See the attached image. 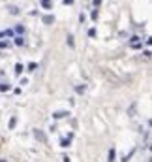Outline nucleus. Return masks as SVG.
I'll list each match as a JSON object with an SVG mask.
<instances>
[{"instance_id":"obj_13","label":"nucleus","mask_w":152,"mask_h":162,"mask_svg":"<svg viewBox=\"0 0 152 162\" xmlns=\"http://www.w3.org/2000/svg\"><path fill=\"white\" fill-rule=\"evenodd\" d=\"M15 125H17V119H15V117H11V121H9V128H13Z\"/></svg>"},{"instance_id":"obj_3","label":"nucleus","mask_w":152,"mask_h":162,"mask_svg":"<svg viewBox=\"0 0 152 162\" xmlns=\"http://www.w3.org/2000/svg\"><path fill=\"white\" fill-rule=\"evenodd\" d=\"M70 141H72V136H70V138H64V140H60V147H64V149H66V147H70Z\"/></svg>"},{"instance_id":"obj_2","label":"nucleus","mask_w":152,"mask_h":162,"mask_svg":"<svg viewBox=\"0 0 152 162\" xmlns=\"http://www.w3.org/2000/svg\"><path fill=\"white\" fill-rule=\"evenodd\" d=\"M70 113L68 111H55L53 113V119H64V117H68Z\"/></svg>"},{"instance_id":"obj_11","label":"nucleus","mask_w":152,"mask_h":162,"mask_svg":"<svg viewBox=\"0 0 152 162\" xmlns=\"http://www.w3.org/2000/svg\"><path fill=\"white\" fill-rule=\"evenodd\" d=\"M36 138H40V140H41V141H45V136H43V134H41V132H40V130H36Z\"/></svg>"},{"instance_id":"obj_21","label":"nucleus","mask_w":152,"mask_h":162,"mask_svg":"<svg viewBox=\"0 0 152 162\" xmlns=\"http://www.w3.org/2000/svg\"><path fill=\"white\" fill-rule=\"evenodd\" d=\"M62 162H70V156H62Z\"/></svg>"},{"instance_id":"obj_7","label":"nucleus","mask_w":152,"mask_h":162,"mask_svg":"<svg viewBox=\"0 0 152 162\" xmlns=\"http://www.w3.org/2000/svg\"><path fill=\"white\" fill-rule=\"evenodd\" d=\"M53 21H55L53 15H45V17H43V23H47V25H49V23H53Z\"/></svg>"},{"instance_id":"obj_16","label":"nucleus","mask_w":152,"mask_h":162,"mask_svg":"<svg viewBox=\"0 0 152 162\" xmlns=\"http://www.w3.org/2000/svg\"><path fill=\"white\" fill-rule=\"evenodd\" d=\"M130 158H131V153H130V155H124V156H122V160H120V162H128Z\"/></svg>"},{"instance_id":"obj_4","label":"nucleus","mask_w":152,"mask_h":162,"mask_svg":"<svg viewBox=\"0 0 152 162\" xmlns=\"http://www.w3.org/2000/svg\"><path fill=\"white\" fill-rule=\"evenodd\" d=\"M23 70H25V66H23L21 62H17V64H15V74H17V75H21V74H23Z\"/></svg>"},{"instance_id":"obj_17","label":"nucleus","mask_w":152,"mask_h":162,"mask_svg":"<svg viewBox=\"0 0 152 162\" xmlns=\"http://www.w3.org/2000/svg\"><path fill=\"white\" fill-rule=\"evenodd\" d=\"M88 36H90V38L96 36V28H90V30H88Z\"/></svg>"},{"instance_id":"obj_1","label":"nucleus","mask_w":152,"mask_h":162,"mask_svg":"<svg viewBox=\"0 0 152 162\" xmlns=\"http://www.w3.org/2000/svg\"><path fill=\"white\" fill-rule=\"evenodd\" d=\"M107 162H115L116 160V149H115V147H111V149H109V155H107Z\"/></svg>"},{"instance_id":"obj_18","label":"nucleus","mask_w":152,"mask_h":162,"mask_svg":"<svg viewBox=\"0 0 152 162\" xmlns=\"http://www.w3.org/2000/svg\"><path fill=\"white\" fill-rule=\"evenodd\" d=\"M90 17H92V19H98V9H94V11H92V15H90Z\"/></svg>"},{"instance_id":"obj_9","label":"nucleus","mask_w":152,"mask_h":162,"mask_svg":"<svg viewBox=\"0 0 152 162\" xmlns=\"http://www.w3.org/2000/svg\"><path fill=\"white\" fill-rule=\"evenodd\" d=\"M25 44V40H23V36H17L15 38V45H23Z\"/></svg>"},{"instance_id":"obj_12","label":"nucleus","mask_w":152,"mask_h":162,"mask_svg":"<svg viewBox=\"0 0 152 162\" xmlns=\"http://www.w3.org/2000/svg\"><path fill=\"white\" fill-rule=\"evenodd\" d=\"M6 47H9V42H0V49H6Z\"/></svg>"},{"instance_id":"obj_15","label":"nucleus","mask_w":152,"mask_h":162,"mask_svg":"<svg viewBox=\"0 0 152 162\" xmlns=\"http://www.w3.org/2000/svg\"><path fill=\"white\" fill-rule=\"evenodd\" d=\"M68 44H70V47H73V36L72 34H68Z\"/></svg>"},{"instance_id":"obj_6","label":"nucleus","mask_w":152,"mask_h":162,"mask_svg":"<svg viewBox=\"0 0 152 162\" xmlns=\"http://www.w3.org/2000/svg\"><path fill=\"white\" fill-rule=\"evenodd\" d=\"M9 90V83H0V92H6Z\"/></svg>"},{"instance_id":"obj_8","label":"nucleus","mask_w":152,"mask_h":162,"mask_svg":"<svg viewBox=\"0 0 152 162\" xmlns=\"http://www.w3.org/2000/svg\"><path fill=\"white\" fill-rule=\"evenodd\" d=\"M15 32H17V34H23V32H25V26H23V25H17L15 26Z\"/></svg>"},{"instance_id":"obj_19","label":"nucleus","mask_w":152,"mask_h":162,"mask_svg":"<svg viewBox=\"0 0 152 162\" xmlns=\"http://www.w3.org/2000/svg\"><path fill=\"white\" fill-rule=\"evenodd\" d=\"M92 4H94V6H96V8H98L99 4H102V0H92Z\"/></svg>"},{"instance_id":"obj_14","label":"nucleus","mask_w":152,"mask_h":162,"mask_svg":"<svg viewBox=\"0 0 152 162\" xmlns=\"http://www.w3.org/2000/svg\"><path fill=\"white\" fill-rule=\"evenodd\" d=\"M9 11H11L13 15H17V13H19V8H15V6H11V8H9Z\"/></svg>"},{"instance_id":"obj_20","label":"nucleus","mask_w":152,"mask_h":162,"mask_svg":"<svg viewBox=\"0 0 152 162\" xmlns=\"http://www.w3.org/2000/svg\"><path fill=\"white\" fill-rule=\"evenodd\" d=\"M64 4H66V6H70V4H73V0H64Z\"/></svg>"},{"instance_id":"obj_10","label":"nucleus","mask_w":152,"mask_h":162,"mask_svg":"<svg viewBox=\"0 0 152 162\" xmlns=\"http://www.w3.org/2000/svg\"><path fill=\"white\" fill-rule=\"evenodd\" d=\"M36 68H38V64H36V62H30V64H28V70H30V72H34Z\"/></svg>"},{"instance_id":"obj_5","label":"nucleus","mask_w":152,"mask_h":162,"mask_svg":"<svg viewBox=\"0 0 152 162\" xmlns=\"http://www.w3.org/2000/svg\"><path fill=\"white\" fill-rule=\"evenodd\" d=\"M41 2V6H43L45 9H51V0H40Z\"/></svg>"}]
</instances>
